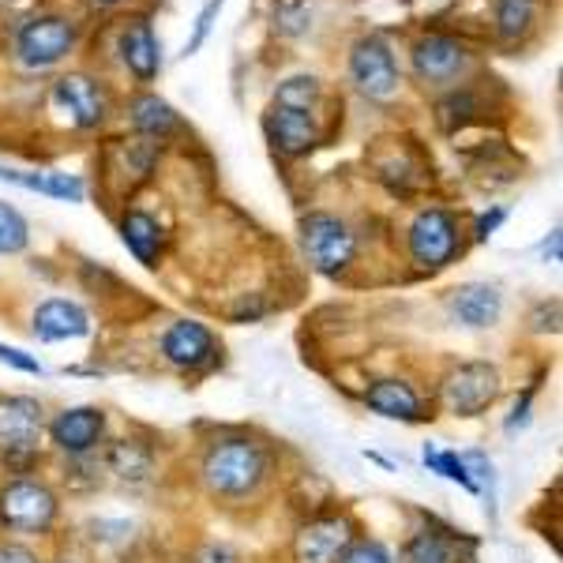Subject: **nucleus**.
Returning a JSON list of instances; mask_svg holds the SVG:
<instances>
[{"mask_svg":"<svg viewBox=\"0 0 563 563\" xmlns=\"http://www.w3.org/2000/svg\"><path fill=\"white\" fill-rule=\"evenodd\" d=\"M267 474V459H263L260 443L252 440H222L207 451L203 477L218 496H249Z\"/></svg>","mask_w":563,"mask_h":563,"instance_id":"1","label":"nucleus"},{"mask_svg":"<svg viewBox=\"0 0 563 563\" xmlns=\"http://www.w3.org/2000/svg\"><path fill=\"white\" fill-rule=\"evenodd\" d=\"M301 241H305V252H308V260H312V267L323 271V275H339L353 260V252H357V241H353L350 225L334 214H308L301 222Z\"/></svg>","mask_w":563,"mask_h":563,"instance_id":"2","label":"nucleus"},{"mask_svg":"<svg viewBox=\"0 0 563 563\" xmlns=\"http://www.w3.org/2000/svg\"><path fill=\"white\" fill-rule=\"evenodd\" d=\"M53 519H57V496L45 485H38V481H12L0 493V522L8 530L38 533Z\"/></svg>","mask_w":563,"mask_h":563,"instance_id":"3","label":"nucleus"},{"mask_svg":"<svg viewBox=\"0 0 563 563\" xmlns=\"http://www.w3.org/2000/svg\"><path fill=\"white\" fill-rule=\"evenodd\" d=\"M410 252L421 267H443L459 252V222L455 214L429 207L410 225Z\"/></svg>","mask_w":563,"mask_h":563,"instance_id":"4","label":"nucleus"},{"mask_svg":"<svg viewBox=\"0 0 563 563\" xmlns=\"http://www.w3.org/2000/svg\"><path fill=\"white\" fill-rule=\"evenodd\" d=\"M499 395V376L493 365H462L459 372H451L448 384H443V402L455 417H477L481 410L496 402Z\"/></svg>","mask_w":563,"mask_h":563,"instance_id":"5","label":"nucleus"},{"mask_svg":"<svg viewBox=\"0 0 563 563\" xmlns=\"http://www.w3.org/2000/svg\"><path fill=\"white\" fill-rule=\"evenodd\" d=\"M350 76L361 95L368 98H390L398 87V65L395 53L384 38H361L350 53Z\"/></svg>","mask_w":563,"mask_h":563,"instance_id":"6","label":"nucleus"},{"mask_svg":"<svg viewBox=\"0 0 563 563\" xmlns=\"http://www.w3.org/2000/svg\"><path fill=\"white\" fill-rule=\"evenodd\" d=\"M71 45H76V31H71V23L57 20V15L31 20L20 31V57H23V65H31V68L57 65Z\"/></svg>","mask_w":563,"mask_h":563,"instance_id":"7","label":"nucleus"},{"mask_svg":"<svg viewBox=\"0 0 563 563\" xmlns=\"http://www.w3.org/2000/svg\"><path fill=\"white\" fill-rule=\"evenodd\" d=\"M42 435V406L34 398H0V451L31 455Z\"/></svg>","mask_w":563,"mask_h":563,"instance_id":"8","label":"nucleus"},{"mask_svg":"<svg viewBox=\"0 0 563 563\" xmlns=\"http://www.w3.org/2000/svg\"><path fill=\"white\" fill-rule=\"evenodd\" d=\"M353 541V526L350 519H320L308 522L301 533H297L294 556L297 563H339L346 556Z\"/></svg>","mask_w":563,"mask_h":563,"instance_id":"9","label":"nucleus"},{"mask_svg":"<svg viewBox=\"0 0 563 563\" xmlns=\"http://www.w3.org/2000/svg\"><path fill=\"white\" fill-rule=\"evenodd\" d=\"M102 429H106V417L95 406H76V410L57 413V421L49 424V435L68 455H87L102 440Z\"/></svg>","mask_w":563,"mask_h":563,"instance_id":"10","label":"nucleus"},{"mask_svg":"<svg viewBox=\"0 0 563 563\" xmlns=\"http://www.w3.org/2000/svg\"><path fill=\"white\" fill-rule=\"evenodd\" d=\"M466 65V53L455 38H443V34H429L413 45V68L429 84H451Z\"/></svg>","mask_w":563,"mask_h":563,"instance_id":"11","label":"nucleus"},{"mask_svg":"<svg viewBox=\"0 0 563 563\" xmlns=\"http://www.w3.org/2000/svg\"><path fill=\"white\" fill-rule=\"evenodd\" d=\"M267 132H271V143H275L282 154H289V158L312 151V143L320 140V132H316V117L308 113V109H289V106L271 109Z\"/></svg>","mask_w":563,"mask_h":563,"instance_id":"12","label":"nucleus"},{"mask_svg":"<svg viewBox=\"0 0 563 563\" xmlns=\"http://www.w3.org/2000/svg\"><path fill=\"white\" fill-rule=\"evenodd\" d=\"M162 353L174 361L177 368H199L214 357V334L196 320H180L162 339Z\"/></svg>","mask_w":563,"mask_h":563,"instance_id":"13","label":"nucleus"},{"mask_svg":"<svg viewBox=\"0 0 563 563\" xmlns=\"http://www.w3.org/2000/svg\"><path fill=\"white\" fill-rule=\"evenodd\" d=\"M57 102L68 109L71 124L79 129H95V124L106 121V95L95 79L87 76H65L57 84Z\"/></svg>","mask_w":563,"mask_h":563,"instance_id":"14","label":"nucleus"},{"mask_svg":"<svg viewBox=\"0 0 563 563\" xmlns=\"http://www.w3.org/2000/svg\"><path fill=\"white\" fill-rule=\"evenodd\" d=\"M90 331L87 312L76 301H45L38 312H34V334L42 342H68V339H84Z\"/></svg>","mask_w":563,"mask_h":563,"instance_id":"15","label":"nucleus"},{"mask_svg":"<svg viewBox=\"0 0 563 563\" xmlns=\"http://www.w3.org/2000/svg\"><path fill=\"white\" fill-rule=\"evenodd\" d=\"M451 312H455V320L466 323V327H493L499 320V312H504V297H499L493 286L470 282V286L455 289V297H451Z\"/></svg>","mask_w":563,"mask_h":563,"instance_id":"16","label":"nucleus"},{"mask_svg":"<svg viewBox=\"0 0 563 563\" xmlns=\"http://www.w3.org/2000/svg\"><path fill=\"white\" fill-rule=\"evenodd\" d=\"M368 410H376L379 417H390V421H417L421 417V398L410 384L402 379H379L365 390Z\"/></svg>","mask_w":563,"mask_h":563,"instance_id":"17","label":"nucleus"},{"mask_svg":"<svg viewBox=\"0 0 563 563\" xmlns=\"http://www.w3.org/2000/svg\"><path fill=\"white\" fill-rule=\"evenodd\" d=\"M121 57H124V65H129L132 76L143 79V84H151V79L158 76L162 57H158V42H154L151 23L135 20L129 31L121 34Z\"/></svg>","mask_w":563,"mask_h":563,"instance_id":"18","label":"nucleus"},{"mask_svg":"<svg viewBox=\"0 0 563 563\" xmlns=\"http://www.w3.org/2000/svg\"><path fill=\"white\" fill-rule=\"evenodd\" d=\"M0 180L20 185V188H26V192L68 199V203H79V199H84V180H79L76 174H23V169H0Z\"/></svg>","mask_w":563,"mask_h":563,"instance_id":"19","label":"nucleus"},{"mask_svg":"<svg viewBox=\"0 0 563 563\" xmlns=\"http://www.w3.org/2000/svg\"><path fill=\"white\" fill-rule=\"evenodd\" d=\"M121 238H124V244H129V252L143 263V267H154V263H158L162 230H158V222H154L151 214H143V211L124 214V218H121Z\"/></svg>","mask_w":563,"mask_h":563,"instance_id":"20","label":"nucleus"},{"mask_svg":"<svg viewBox=\"0 0 563 563\" xmlns=\"http://www.w3.org/2000/svg\"><path fill=\"white\" fill-rule=\"evenodd\" d=\"M132 121L135 129L151 132V135H166L169 129H177V113L169 102H162L158 95H143L132 102Z\"/></svg>","mask_w":563,"mask_h":563,"instance_id":"21","label":"nucleus"},{"mask_svg":"<svg viewBox=\"0 0 563 563\" xmlns=\"http://www.w3.org/2000/svg\"><path fill=\"white\" fill-rule=\"evenodd\" d=\"M406 560H410V563H459L455 544L443 538V533H435V530L417 533V538L410 541V549H406Z\"/></svg>","mask_w":563,"mask_h":563,"instance_id":"22","label":"nucleus"},{"mask_svg":"<svg viewBox=\"0 0 563 563\" xmlns=\"http://www.w3.org/2000/svg\"><path fill=\"white\" fill-rule=\"evenodd\" d=\"M424 466L435 470L440 477H448V481H455V485H462L466 493H477V481L474 474H470V466L462 462V455H455V451H440V448H424Z\"/></svg>","mask_w":563,"mask_h":563,"instance_id":"23","label":"nucleus"},{"mask_svg":"<svg viewBox=\"0 0 563 563\" xmlns=\"http://www.w3.org/2000/svg\"><path fill=\"white\" fill-rule=\"evenodd\" d=\"M316 102H320V79L316 76H289L286 84L278 87L275 106H289V109H308L312 113Z\"/></svg>","mask_w":563,"mask_h":563,"instance_id":"24","label":"nucleus"},{"mask_svg":"<svg viewBox=\"0 0 563 563\" xmlns=\"http://www.w3.org/2000/svg\"><path fill=\"white\" fill-rule=\"evenodd\" d=\"M26 241H31V230H26L23 214L12 203H0V256L23 252Z\"/></svg>","mask_w":563,"mask_h":563,"instance_id":"25","label":"nucleus"},{"mask_svg":"<svg viewBox=\"0 0 563 563\" xmlns=\"http://www.w3.org/2000/svg\"><path fill=\"white\" fill-rule=\"evenodd\" d=\"M496 23H499V34H504V38H519L526 26L533 23V0H499Z\"/></svg>","mask_w":563,"mask_h":563,"instance_id":"26","label":"nucleus"},{"mask_svg":"<svg viewBox=\"0 0 563 563\" xmlns=\"http://www.w3.org/2000/svg\"><path fill=\"white\" fill-rule=\"evenodd\" d=\"M222 4H225V0H211V4H207L203 12H199V20H196V34H192V38H188V45H185V57H192V53L199 49V45L207 42V34H211L214 15L222 12Z\"/></svg>","mask_w":563,"mask_h":563,"instance_id":"27","label":"nucleus"},{"mask_svg":"<svg viewBox=\"0 0 563 563\" xmlns=\"http://www.w3.org/2000/svg\"><path fill=\"white\" fill-rule=\"evenodd\" d=\"M339 563H390V552L379 541H361Z\"/></svg>","mask_w":563,"mask_h":563,"instance_id":"28","label":"nucleus"},{"mask_svg":"<svg viewBox=\"0 0 563 563\" xmlns=\"http://www.w3.org/2000/svg\"><path fill=\"white\" fill-rule=\"evenodd\" d=\"M0 365H8V368H20V372H31V376H42V365L31 357V353H23V350H15V346H0Z\"/></svg>","mask_w":563,"mask_h":563,"instance_id":"29","label":"nucleus"},{"mask_svg":"<svg viewBox=\"0 0 563 563\" xmlns=\"http://www.w3.org/2000/svg\"><path fill=\"white\" fill-rule=\"evenodd\" d=\"M504 218H507L504 207H496V211L481 214V218H477V230H474V238H477V241H488V238H493V230H496L499 222H504Z\"/></svg>","mask_w":563,"mask_h":563,"instance_id":"30","label":"nucleus"},{"mask_svg":"<svg viewBox=\"0 0 563 563\" xmlns=\"http://www.w3.org/2000/svg\"><path fill=\"white\" fill-rule=\"evenodd\" d=\"M0 563H42V560L31 549H23V544H8V549H0Z\"/></svg>","mask_w":563,"mask_h":563,"instance_id":"31","label":"nucleus"},{"mask_svg":"<svg viewBox=\"0 0 563 563\" xmlns=\"http://www.w3.org/2000/svg\"><path fill=\"white\" fill-rule=\"evenodd\" d=\"M544 260H552V263H556L560 260V230H552V241H544Z\"/></svg>","mask_w":563,"mask_h":563,"instance_id":"32","label":"nucleus"},{"mask_svg":"<svg viewBox=\"0 0 563 563\" xmlns=\"http://www.w3.org/2000/svg\"><path fill=\"white\" fill-rule=\"evenodd\" d=\"M106 4H113V0H106Z\"/></svg>","mask_w":563,"mask_h":563,"instance_id":"33","label":"nucleus"}]
</instances>
